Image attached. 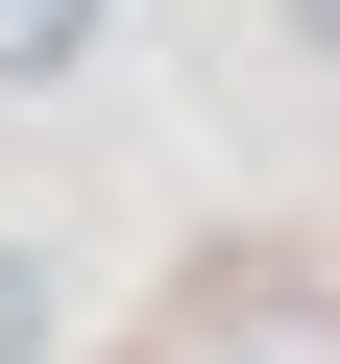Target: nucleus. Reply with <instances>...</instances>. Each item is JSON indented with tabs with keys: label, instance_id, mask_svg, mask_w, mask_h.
Segmentation results:
<instances>
[{
	"label": "nucleus",
	"instance_id": "3",
	"mask_svg": "<svg viewBox=\"0 0 340 364\" xmlns=\"http://www.w3.org/2000/svg\"><path fill=\"white\" fill-rule=\"evenodd\" d=\"M267 25H292V49H316V73H340V0H267Z\"/></svg>",
	"mask_w": 340,
	"mask_h": 364
},
{
	"label": "nucleus",
	"instance_id": "1",
	"mask_svg": "<svg viewBox=\"0 0 340 364\" xmlns=\"http://www.w3.org/2000/svg\"><path fill=\"white\" fill-rule=\"evenodd\" d=\"M97 25H122V0H0V97H49V73H97Z\"/></svg>",
	"mask_w": 340,
	"mask_h": 364
},
{
	"label": "nucleus",
	"instance_id": "2",
	"mask_svg": "<svg viewBox=\"0 0 340 364\" xmlns=\"http://www.w3.org/2000/svg\"><path fill=\"white\" fill-rule=\"evenodd\" d=\"M0 364H73V291H49V243H0Z\"/></svg>",
	"mask_w": 340,
	"mask_h": 364
}]
</instances>
